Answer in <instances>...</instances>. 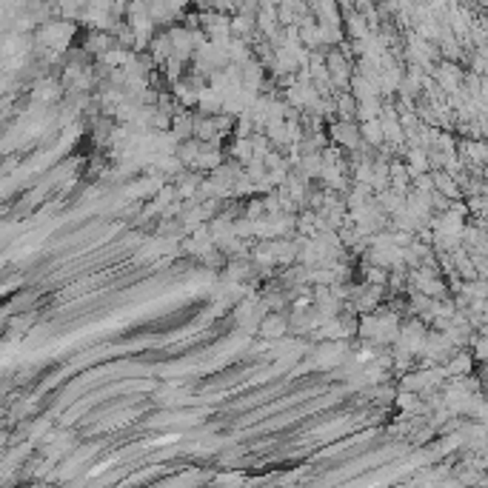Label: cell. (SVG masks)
Wrapping results in <instances>:
<instances>
[{
	"label": "cell",
	"mask_w": 488,
	"mask_h": 488,
	"mask_svg": "<svg viewBox=\"0 0 488 488\" xmlns=\"http://www.w3.org/2000/svg\"><path fill=\"white\" fill-rule=\"evenodd\" d=\"M331 134H335V143H340V146H346L351 151H357L363 146V140H360L363 131H360L357 123H337L335 129H331Z\"/></svg>",
	"instance_id": "obj_1"
},
{
	"label": "cell",
	"mask_w": 488,
	"mask_h": 488,
	"mask_svg": "<svg viewBox=\"0 0 488 488\" xmlns=\"http://www.w3.org/2000/svg\"><path fill=\"white\" fill-rule=\"evenodd\" d=\"M286 331H288V323H286L283 315H266V317L260 320V335H263L266 340H271V337H283Z\"/></svg>",
	"instance_id": "obj_2"
},
{
	"label": "cell",
	"mask_w": 488,
	"mask_h": 488,
	"mask_svg": "<svg viewBox=\"0 0 488 488\" xmlns=\"http://www.w3.org/2000/svg\"><path fill=\"white\" fill-rule=\"evenodd\" d=\"M32 97H34L37 103H43V100L52 103V100H57V97H61V86H57L54 81H49V77H46V81H37V83H34Z\"/></svg>",
	"instance_id": "obj_3"
},
{
	"label": "cell",
	"mask_w": 488,
	"mask_h": 488,
	"mask_svg": "<svg viewBox=\"0 0 488 488\" xmlns=\"http://www.w3.org/2000/svg\"><path fill=\"white\" fill-rule=\"evenodd\" d=\"M363 138L372 143V146H383V138H385V129H383V120H368L360 126Z\"/></svg>",
	"instance_id": "obj_4"
},
{
	"label": "cell",
	"mask_w": 488,
	"mask_h": 488,
	"mask_svg": "<svg viewBox=\"0 0 488 488\" xmlns=\"http://www.w3.org/2000/svg\"><path fill=\"white\" fill-rule=\"evenodd\" d=\"M468 363H471V357L460 354V357L452 360V368H448V372H452V374H465V372H468Z\"/></svg>",
	"instance_id": "obj_5"
},
{
	"label": "cell",
	"mask_w": 488,
	"mask_h": 488,
	"mask_svg": "<svg viewBox=\"0 0 488 488\" xmlns=\"http://www.w3.org/2000/svg\"><path fill=\"white\" fill-rule=\"evenodd\" d=\"M474 354H477L480 360H488V337H480V340H477V346H474Z\"/></svg>",
	"instance_id": "obj_6"
}]
</instances>
